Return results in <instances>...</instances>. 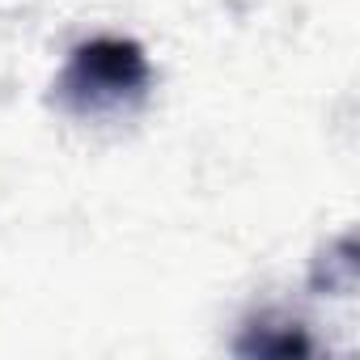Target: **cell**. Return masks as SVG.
I'll list each match as a JSON object with an SVG mask.
<instances>
[{
  "mask_svg": "<svg viewBox=\"0 0 360 360\" xmlns=\"http://www.w3.org/2000/svg\"><path fill=\"white\" fill-rule=\"evenodd\" d=\"M148 85H153V64L144 47L131 39L102 34L72 47L68 64L51 85V102L72 119L102 123V119L131 115L148 98Z\"/></svg>",
  "mask_w": 360,
  "mask_h": 360,
  "instance_id": "obj_1",
  "label": "cell"
},
{
  "mask_svg": "<svg viewBox=\"0 0 360 360\" xmlns=\"http://www.w3.org/2000/svg\"><path fill=\"white\" fill-rule=\"evenodd\" d=\"M238 352H246V356H309L314 343L301 335V326H284L280 335H271V326L259 322V326H250V339L238 343Z\"/></svg>",
  "mask_w": 360,
  "mask_h": 360,
  "instance_id": "obj_2",
  "label": "cell"
}]
</instances>
